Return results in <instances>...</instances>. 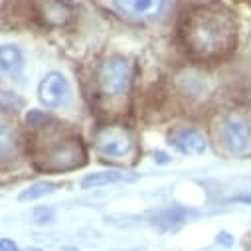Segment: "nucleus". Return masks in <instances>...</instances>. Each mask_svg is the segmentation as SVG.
Masks as SVG:
<instances>
[{
	"instance_id": "obj_5",
	"label": "nucleus",
	"mask_w": 251,
	"mask_h": 251,
	"mask_svg": "<svg viewBox=\"0 0 251 251\" xmlns=\"http://www.w3.org/2000/svg\"><path fill=\"white\" fill-rule=\"evenodd\" d=\"M113 2L123 16L135 20H154L166 10L170 0H113Z\"/></svg>"
},
{
	"instance_id": "obj_6",
	"label": "nucleus",
	"mask_w": 251,
	"mask_h": 251,
	"mask_svg": "<svg viewBox=\"0 0 251 251\" xmlns=\"http://www.w3.org/2000/svg\"><path fill=\"white\" fill-rule=\"evenodd\" d=\"M97 149L103 156L109 158H121L125 154H129L133 149L131 137L121 131V129H105L99 139H97Z\"/></svg>"
},
{
	"instance_id": "obj_10",
	"label": "nucleus",
	"mask_w": 251,
	"mask_h": 251,
	"mask_svg": "<svg viewBox=\"0 0 251 251\" xmlns=\"http://www.w3.org/2000/svg\"><path fill=\"white\" fill-rule=\"evenodd\" d=\"M55 184H50V182H38V184H34V186H30L28 190H24L22 194H20V200L22 202H28V200H38V198H44V196H48V194H51L53 190H55Z\"/></svg>"
},
{
	"instance_id": "obj_13",
	"label": "nucleus",
	"mask_w": 251,
	"mask_h": 251,
	"mask_svg": "<svg viewBox=\"0 0 251 251\" xmlns=\"http://www.w3.org/2000/svg\"><path fill=\"white\" fill-rule=\"evenodd\" d=\"M0 251H18V247L10 239H0Z\"/></svg>"
},
{
	"instance_id": "obj_9",
	"label": "nucleus",
	"mask_w": 251,
	"mask_h": 251,
	"mask_svg": "<svg viewBox=\"0 0 251 251\" xmlns=\"http://www.w3.org/2000/svg\"><path fill=\"white\" fill-rule=\"evenodd\" d=\"M24 66V55L16 46H0V75H16Z\"/></svg>"
},
{
	"instance_id": "obj_3",
	"label": "nucleus",
	"mask_w": 251,
	"mask_h": 251,
	"mask_svg": "<svg viewBox=\"0 0 251 251\" xmlns=\"http://www.w3.org/2000/svg\"><path fill=\"white\" fill-rule=\"evenodd\" d=\"M131 66L123 57H109L99 72V87L105 97L117 99L129 89Z\"/></svg>"
},
{
	"instance_id": "obj_8",
	"label": "nucleus",
	"mask_w": 251,
	"mask_h": 251,
	"mask_svg": "<svg viewBox=\"0 0 251 251\" xmlns=\"http://www.w3.org/2000/svg\"><path fill=\"white\" fill-rule=\"evenodd\" d=\"M139 180V174H125V172H95L81 180L83 188H99V186H111V184H127Z\"/></svg>"
},
{
	"instance_id": "obj_1",
	"label": "nucleus",
	"mask_w": 251,
	"mask_h": 251,
	"mask_svg": "<svg viewBox=\"0 0 251 251\" xmlns=\"http://www.w3.org/2000/svg\"><path fill=\"white\" fill-rule=\"evenodd\" d=\"M184 44L194 57L210 61L231 53L237 42V22L231 10L220 2L196 6L182 28Z\"/></svg>"
},
{
	"instance_id": "obj_12",
	"label": "nucleus",
	"mask_w": 251,
	"mask_h": 251,
	"mask_svg": "<svg viewBox=\"0 0 251 251\" xmlns=\"http://www.w3.org/2000/svg\"><path fill=\"white\" fill-rule=\"evenodd\" d=\"M51 218H53V212H51V210H48V212H46V210L36 212V222H38V224H46V222H50Z\"/></svg>"
},
{
	"instance_id": "obj_4",
	"label": "nucleus",
	"mask_w": 251,
	"mask_h": 251,
	"mask_svg": "<svg viewBox=\"0 0 251 251\" xmlns=\"http://www.w3.org/2000/svg\"><path fill=\"white\" fill-rule=\"evenodd\" d=\"M38 95L46 107H61L68 103L72 89L64 75L57 72H51L42 79V83L38 87Z\"/></svg>"
},
{
	"instance_id": "obj_7",
	"label": "nucleus",
	"mask_w": 251,
	"mask_h": 251,
	"mask_svg": "<svg viewBox=\"0 0 251 251\" xmlns=\"http://www.w3.org/2000/svg\"><path fill=\"white\" fill-rule=\"evenodd\" d=\"M170 145L182 152V154H188V156H198V154H204L208 145H206V139L202 133L194 131V129H178L170 135Z\"/></svg>"
},
{
	"instance_id": "obj_11",
	"label": "nucleus",
	"mask_w": 251,
	"mask_h": 251,
	"mask_svg": "<svg viewBox=\"0 0 251 251\" xmlns=\"http://www.w3.org/2000/svg\"><path fill=\"white\" fill-rule=\"evenodd\" d=\"M14 147V137H12V129L10 125L0 117V154L10 152Z\"/></svg>"
},
{
	"instance_id": "obj_2",
	"label": "nucleus",
	"mask_w": 251,
	"mask_h": 251,
	"mask_svg": "<svg viewBox=\"0 0 251 251\" xmlns=\"http://www.w3.org/2000/svg\"><path fill=\"white\" fill-rule=\"evenodd\" d=\"M218 137L227 154L231 156L251 154V131L247 121L239 113H227L220 119Z\"/></svg>"
},
{
	"instance_id": "obj_14",
	"label": "nucleus",
	"mask_w": 251,
	"mask_h": 251,
	"mask_svg": "<svg viewBox=\"0 0 251 251\" xmlns=\"http://www.w3.org/2000/svg\"><path fill=\"white\" fill-rule=\"evenodd\" d=\"M247 2H251V0H247Z\"/></svg>"
}]
</instances>
